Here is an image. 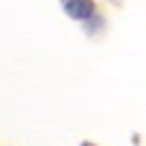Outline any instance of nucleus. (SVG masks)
Here are the masks:
<instances>
[{
  "mask_svg": "<svg viewBox=\"0 0 146 146\" xmlns=\"http://www.w3.org/2000/svg\"><path fill=\"white\" fill-rule=\"evenodd\" d=\"M64 8L72 18H90L92 15V0H64Z\"/></svg>",
  "mask_w": 146,
  "mask_h": 146,
  "instance_id": "obj_1",
  "label": "nucleus"
}]
</instances>
